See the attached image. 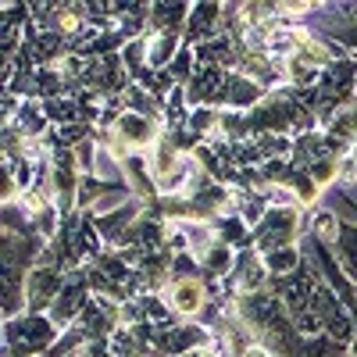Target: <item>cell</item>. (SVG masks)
<instances>
[{"mask_svg": "<svg viewBox=\"0 0 357 357\" xmlns=\"http://www.w3.org/2000/svg\"><path fill=\"white\" fill-rule=\"evenodd\" d=\"M318 229H321V236H325V240H336V218L321 215V218H318Z\"/></svg>", "mask_w": 357, "mask_h": 357, "instance_id": "3957f363", "label": "cell"}, {"mask_svg": "<svg viewBox=\"0 0 357 357\" xmlns=\"http://www.w3.org/2000/svg\"><path fill=\"white\" fill-rule=\"evenodd\" d=\"M243 357H268V350H261V347H250Z\"/></svg>", "mask_w": 357, "mask_h": 357, "instance_id": "277c9868", "label": "cell"}, {"mask_svg": "<svg viewBox=\"0 0 357 357\" xmlns=\"http://www.w3.org/2000/svg\"><path fill=\"white\" fill-rule=\"evenodd\" d=\"M118 129H122V132H126V139H129V143H136V146H139V143H151V139H154V136H151L154 129L146 126L143 118H122V122H118Z\"/></svg>", "mask_w": 357, "mask_h": 357, "instance_id": "7a4b0ae2", "label": "cell"}, {"mask_svg": "<svg viewBox=\"0 0 357 357\" xmlns=\"http://www.w3.org/2000/svg\"><path fill=\"white\" fill-rule=\"evenodd\" d=\"M168 301L178 314H193L204 307V282L200 279H178L172 289H168Z\"/></svg>", "mask_w": 357, "mask_h": 357, "instance_id": "6da1fadb", "label": "cell"}]
</instances>
